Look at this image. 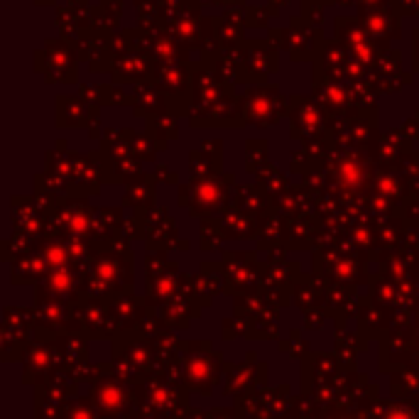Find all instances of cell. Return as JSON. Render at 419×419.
<instances>
[{
  "mask_svg": "<svg viewBox=\"0 0 419 419\" xmlns=\"http://www.w3.org/2000/svg\"><path fill=\"white\" fill-rule=\"evenodd\" d=\"M390 419H410V417H405V415H392Z\"/></svg>",
  "mask_w": 419,
  "mask_h": 419,
  "instance_id": "1",
  "label": "cell"
}]
</instances>
